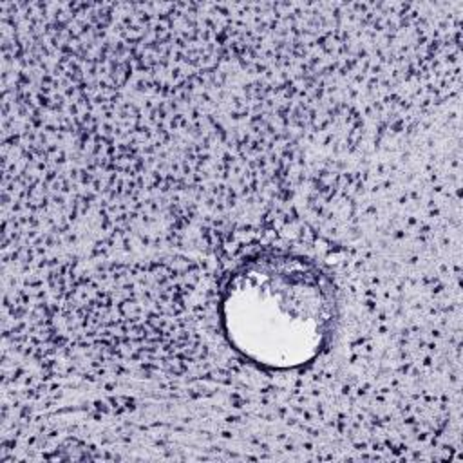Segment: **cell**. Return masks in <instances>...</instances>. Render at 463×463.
Returning a JSON list of instances; mask_svg holds the SVG:
<instances>
[{
    "label": "cell",
    "mask_w": 463,
    "mask_h": 463,
    "mask_svg": "<svg viewBox=\"0 0 463 463\" xmlns=\"http://www.w3.org/2000/svg\"><path fill=\"white\" fill-rule=\"evenodd\" d=\"M228 342L250 362L295 369L313 362L338 322V295L315 260L288 251L244 259L221 293Z\"/></svg>",
    "instance_id": "1"
}]
</instances>
